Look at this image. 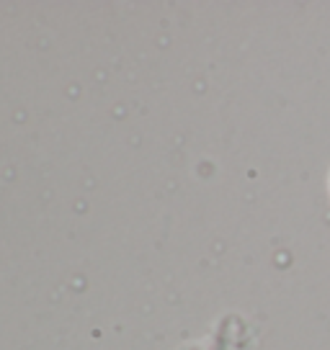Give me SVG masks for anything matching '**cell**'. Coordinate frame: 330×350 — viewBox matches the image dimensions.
Masks as SVG:
<instances>
[{"label": "cell", "instance_id": "1", "mask_svg": "<svg viewBox=\"0 0 330 350\" xmlns=\"http://www.w3.org/2000/svg\"><path fill=\"white\" fill-rule=\"evenodd\" d=\"M328 186H330V178H328Z\"/></svg>", "mask_w": 330, "mask_h": 350}]
</instances>
